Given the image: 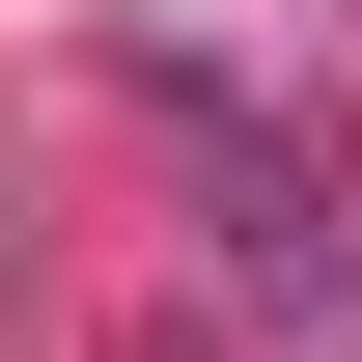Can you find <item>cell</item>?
Returning <instances> with one entry per match:
<instances>
[{"instance_id":"6da1fadb","label":"cell","mask_w":362,"mask_h":362,"mask_svg":"<svg viewBox=\"0 0 362 362\" xmlns=\"http://www.w3.org/2000/svg\"><path fill=\"white\" fill-rule=\"evenodd\" d=\"M139 84H168V139L223 168V251H251L279 362H362V223H334V168H307V139H251V84H223V56H139Z\"/></svg>"},{"instance_id":"7a4b0ae2","label":"cell","mask_w":362,"mask_h":362,"mask_svg":"<svg viewBox=\"0 0 362 362\" xmlns=\"http://www.w3.org/2000/svg\"><path fill=\"white\" fill-rule=\"evenodd\" d=\"M168 362H223V334H168Z\"/></svg>"}]
</instances>
